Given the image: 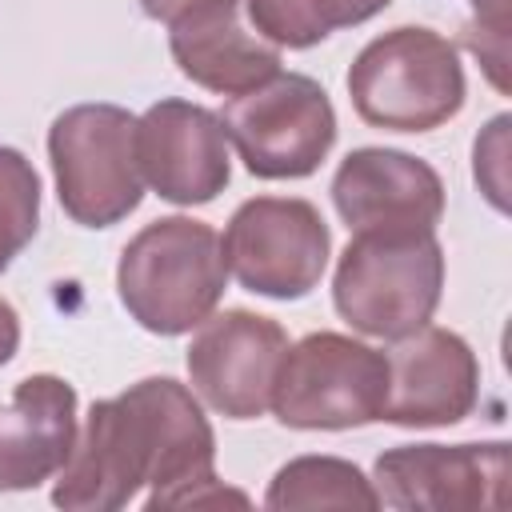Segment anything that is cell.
<instances>
[{"mask_svg":"<svg viewBox=\"0 0 512 512\" xmlns=\"http://www.w3.org/2000/svg\"><path fill=\"white\" fill-rule=\"evenodd\" d=\"M212 460L216 440L196 396L168 376H152L92 404L52 500L72 512H112L124 508L140 484H152V512L248 504L244 492L216 480Z\"/></svg>","mask_w":512,"mask_h":512,"instance_id":"obj_1","label":"cell"},{"mask_svg":"<svg viewBox=\"0 0 512 512\" xmlns=\"http://www.w3.org/2000/svg\"><path fill=\"white\" fill-rule=\"evenodd\" d=\"M224 284L228 264L220 236L192 216L152 220L128 240L116 264L120 304L156 336L200 328L220 304Z\"/></svg>","mask_w":512,"mask_h":512,"instance_id":"obj_2","label":"cell"},{"mask_svg":"<svg viewBox=\"0 0 512 512\" xmlns=\"http://www.w3.org/2000/svg\"><path fill=\"white\" fill-rule=\"evenodd\" d=\"M352 108L364 124L388 132H432L464 104V68L456 48L432 28H392L360 48L348 68Z\"/></svg>","mask_w":512,"mask_h":512,"instance_id":"obj_3","label":"cell"},{"mask_svg":"<svg viewBox=\"0 0 512 512\" xmlns=\"http://www.w3.org/2000/svg\"><path fill=\"white\" fill-rule=\"evenodd\" d=\"M444 252L432 232H356L332 280L336 312L364 336L400 340L440 304Z\"/></svg>","mask_w":512,"mask_h":512,"instance_id":"obj_4","label":"cell"},{"mask_svg":"<svg viewBox=\"0 0 512 512\" xmlns=\"http://www.w3.org/2000/svg\"><path fill=\"white\" fill-rule=\"evenodd\" d=\"M48 156L64 212L84 228H108L136 212L144 176L136 116L116 104H76L52 120Z\"/></svg>","mask_w":512,"mask_h":512,"instance_id":"obj_5","label":"cell"},{"mask_svg":"<svg viewBox=\"0 0 512 512\" xmlns=\"http://www.w3.org/2000/svg\"><path fill=\"white\" fill-rule=\"evenodd\" d=\"M384 396H388L384 352L340 332H312L284 352L268 408L288 428L336 432L380 420Z\"/></svg>","mask_w":512,"mask_h":512,"instance_id":"obj_6","label":"cell"},{"mask_svg":"<svg viewBox=\"0 0 512 512\" xmlns=\"http://www.w3.org/2000/svg\"><path fill=\"white\" fill-rule=\"evenodd\" d=\"M224 132L244 168L260 180H296L320 168L336 140V112L328 92L300 76L276 72L264 84L232 96Z\"/></svg>","mask_w":512,"mask_h":512,"instance_id":"obj_7","label":"cell"},{"mask_svg":"<svg viewBox=\"0 0 512 512\" xmlns=\"http://www.w3.org/2000/svg\"><path fill=\"white\" fill-rule=\"evenodd\" d=\"M228 272L256 296L300 300L328 268V224L308 200L256 196L244 200L220 240Z\"/></svg>","mask_w":512,"mask_h":512,"instance_id":"obj_8","label":"cell"},{"mask_svg":"<svg viewBox=\"0 0 512 512\" xmlns=\"http://www.w3.org/2000/svg\"><path fill=\"white\" fill-rule=\"evenodd\" d=\"M512 456L492 444H400L376 460L380 500L416 512H476L508 504Z\"/></svg>","mask_w":512,"mask_h":512,"instance_id":"obj_9","label":"cell"},{"mask_svg":"<svg viewBox=\"0 0 512 512\" xmlns=\"http://www.w3.org/2000/svg\"><path fill=\"white\" fill-rule=\"evenodd\" d=\"M288 336L276 320L244 308L208 316L188 348L192 388L228 420H252L272 404Z\"/></svg>","mask_w":512,"mask_h":512,"instance_id":"obj_10","label":"cell"},{"mask_svg":"<svg viewBox=\"0 0 512 512\" xmlns=\"http://www.w3.org/2000/svg\"><path fill=\"white\" fill-rule=\"evenodd\" d=\"M136 160L172 204H208L232 176L224 120L188 100H160L136 120Z\"/></svg>","mask_w":512,"mask_h":512,"instance_id":"obj_11","label":"cell"},{"mask_svg":"<svg viewBox=\"0 0 512 512\" xmlns=\"http://www.w3.org/2000/svg\"><path fill=\"white\" fill-rule=\"evenodd\" d=\"M332 204L352 232H436L444 184L420 156L356 148L332 176Z\"/></svg>","mask_w":512,"mask_h":512,"instance_id":"obj_12","label":"cell"},{"mask_svg":"<svg viewBox=\"0 0 512 512\" xmlns=\"http://www.w3.org/2000/svg\"><path fill=\"white\" fill-rule=\"evenodd\" d=\"M388 396L380 420L404 428H444L460 424L476 404L480 368L472 348L448 328H416L384 352Z\"/></svg>","mask_w":512,"mask_h":512,"instance_id":"obj_13","label":"cell"},{"mask_svg":"<svg viewBox=\"0 0 512 512\" xmlns=\"http://www.w3.org/2000/svg\"><path fill=\"white\" fill-rule=\"evenodd\" d=\"M168 48L176 68L220 96H240L280 72V52L264 36H252L240 20V0H204L168 24Z\"/></svg>","mask_w":512,"mask_h":512,"instance_id":"obj_14","label":"cell"},{"mask_svg":"<svg viewBox=\"0 0 512 512\" xmlns=\"http://www.w3.org/2000/svg\"><path fill=\"white\" fill-rule=\"evenodd\" d=\"M76 444V392L60 376H24L0 408V492H24L64 468Z\"/></svg>","mask_w":512,"mask_h":512,"instance_id":"obj_15","label":"cell"},{"mask_svg":"<svg viewBox=\"0 0 512 512\" xmlns=\"http://www.w3.org/2000/svg\"><path fill=\"white\" fill-rule=\"evenodd\" d=\"M268 508H380L376 488L364 472L336 456H300L284 464L264 496Z\"/></svg>","mask_w":512,"mask_h":512,"instance_id":"obj_16","label":"cell"},{"mask_svg":"<svg viewBox=\"0 0 512 512\" xmlns=\"http://www.w3.org/2000/svg\"><path fill=\"white\" fill-rule=\"evenodd\" d=\"M36 224H40V176L16 148H0V272L28 248Z\"/></svg>","mask_w":512,"mask_h":512,"instance_id":"obj_17","label":"cell"},{"mask_svg":"<svg viewBox=\"0 0 512 512\" xmlns=\"http://www.w3.org/2000/svg\"><path fill=\"white\" fill-rule=\"evenodd\" d=\"M248 16L252 28L276 48H312L328 36L304 0H248Z\"/></svg>","mask_w":512,"mask_h":512,"instance_id":"obj_18","label":"cell"},{"mask_svg":"<svg viewBox=\"0 0 512 512\" xmlns=\"http://www.w3.org/2000/svg\"><path fill=\"white\" fill-rule=\"evenodd\" d=\"M476 20L468 24V48L484 64L488 80L508 92V0H472Z\"/></svg>","mask_w":512,"mask_h":512,"instance_id":"obj_19","label":"cell"},{"mask_svg":"<svg viewBox=\"0 0 512 512\" xmlns=\"http://www.w3.org/2000/svg\"><path fill=\"white\" fill-rule=\"evenodd\" d=\"M508 116H496L488 132L476 140V180L484 184L488 200L504 208V156H508Z\"/></svg>","mask_w":512,"mask_h":512,"instance_id":"obj_20","label":"cell"},{"mask_svg":"<svg viewBox=\"0 0 512 512\" xmlns=\"http://www.w3.org/2000/svg\"><path fill=\"white\" fill-rule=\"evenodd\" d=\"M304 4L312 8V16L320 20L324 32H336V28L372 20V16L384 12L392 0H304Z\"/></svg>","mask_w":512,"mask_h":512,"instance_id":"obj_21","label":"cell"},{"mask_svg":"<svg viewBox=\"0 0 512 512\" xmlns=\"http://www.w3.org/2000/svg\"><path fill=\"white\" fill-rule=\"evenodd\" d=\"M16 344H20V316L8 300H0V368L16 356Z\"/></svg>","mask_w":512,"mask_h":512,"instance_id":"obj_22","label":"cell"},{"mask_svg":"<svg viewBox=\"0 0 512 512\" xmlns=\"http://www.w3.org/2000/svg\"><path fill=\"white\" fill-rule=\"evenodd\" d=\"M196 4H204V0H140V8H144L152 20H164V24H172L180 12L196 8Z\"/></svg>","mask_w":512,"mask_h":512,"instance_id":"obj_23","label":"cell"}]
</instances>
